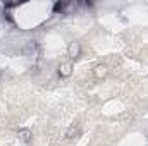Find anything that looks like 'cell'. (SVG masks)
I'll list each match as a JSON object with an SVG mask.
<instances>
[{
  "label": "cell",
  "mask_w": 148,
  "mask_h": 146,
  "mask_svg": "<svg viewBox=\"0 0 148 146\" xmlns=\"http://www.w3.org/2000/svg\"><path fill=\"white\" fill-rule=\"evenodd\" d=\"M69 52H71V55H73V57H77L79 46H77V45H71V46H69Z\"/></svg>",
  "instance_id": "cell-1"
}]
</instances>
